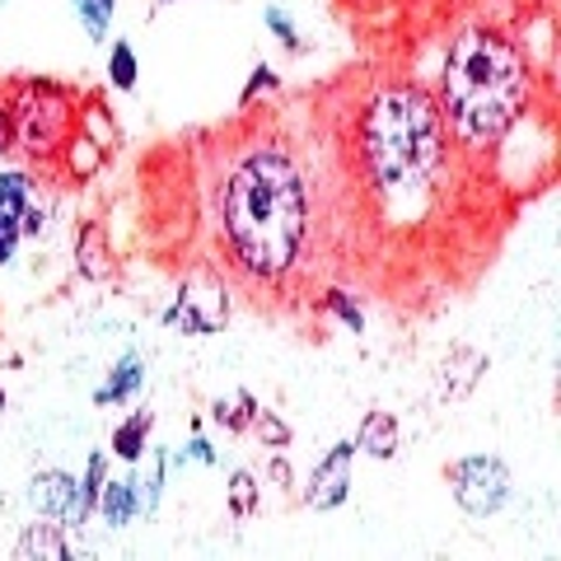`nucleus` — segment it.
Wrapping results in <instances>:
<instances>
[{
	"label": "nucleus",
	"mask_w": 561,
	"mask_h": 561,
	"mask_svg": "<svg viewBox=\"0 0 561 561\" xmlns=\"http://www.w3.org/2000/svg\"><path fill=\"white\" fill-rule=\"evenodd\" d=\"M210 225L234 280L253 290L286 286L323 239V187L286 131L225 140L210 169Z\"/></svg>",
	"instance_id": "1"
},
{
	"label": "nucleus",
	"mask_w": 561,
	"mask_h": 561,
	"mask_svg": "<svg viewBox=\"0 0 561 561\" xmlns=\"http://www.w3.org/2000/svg\"><path fill=\"white\" fill-rule=\"evenodd\" d=\"M342 140L346 179L379 216H398L426 202L449 160L440 103L416 80H389L365 94Z\"/></svg>",
	"instance_id": "2"
},
{
	"label": "nucleus",
	"mask_w": 561,
	"mask_h": 561,
	"mask_svg": "<svg viewBox=\"0 0 561 561\" xmlns=\"http://www.w3.org/2000/svg\"><path fill=\"white\" fill-rule=\"evenodd\" d=\"M440 117L463 150H496L529 108V61L496 28H463L445 51Z\"/></svg>",
	"instance_id": "3"
},
{
	"label": "nucleus",
	"mask_w": 561,
	"mask_h": 561,
	"mask_svg": "<svg viewBox=\"0 0 561 561\" xmlns=\"http://www.w3.org/2000/svg\"><path fill=\"white\" fill-rule=\"evenodd\" d=\"M10 127H14V150H24L33 164L61 160L70 136L80 127V94L66 90L57 80H20L5 99Z\"/></svg>",
	"instance_id": "4"
},
{
	"label": "nucleus",
	"mask_w": 561,
	"mask_h": 561,
	"mask_svg": "<svg viewBox=\"0 0 561 561\" xmlns=\"http://www.w3.org/2000/svg\"><path fill=\"white\" fill-rule=\"evenodd\" d=\"M449 486H454V501H459L472 519L496 515L501 505L511 501V472H505L501 459H491V454L459 459L449 468Z\"/></svg>",
	"instance_id": "5"
},
{
	"label": "nucleus",
	"mask_w": 561,
	"mask_h": 561,
	"mask_svg": "<svg viewBox=\"0 0 561 561\" xmlns=\"http://www.w3.org/2000/svg\"><path fill=\"white\" fill-rule=\"evenodd\" d=\"M33 505H38V515L57 519L61 529H70V524H84L94 511L84 505V491H80V478H70V472H38L33 478Z\"/></svg>",
	"instance_id": "6"
},
{
	"label": "nucleus",
	"mask_w": 561,
	"mask_h": 561,
	"mask_svg": "<svg viewBox=\"0 0 561 561\" xmlns=\"http://www.w3.org/2000/svg\"><path fill=\"white\" fill-rule=\"evenodd\" d=\"M351 454H356V445H332L328 459L313 468L309 491H305V505H309V511H337V505L346 501V486H351Z\"/></svg>",
	"instance_id": "7"
},
{
	"label": "nucleus",
	"mask_w": 561,
	"mask_h": 561,
	"mask_svg": "<svg viewBox=\"0 0 561 561\" xmlns=\"http://www.w3.org/2000/svg\"><path fill=\"white\" fill-rule=\"evenodd\" d=\"M33 192V179L20 169H10V173H0V267L14 257V249H20V220H24V206L33 202L28 197Z\"/></svg>",
	"instance_id": "8"
},
{
	"label": "nucleus",
	"mask_w": 561,
	"mask_h": 561,
	"mask_svg": "<svg viewBox=\"0 0 561 561\" xmlns=\"http://www.w3.org/2000/svg\"><path fill=\"white\" fill-rule=\"evenodd\" d=\"M94 511H99V519L108 524V529H127V524L136 519V511H140L136 482L131 478H103Z\"/></svg>",
	"instance_id": "9"
},
{
	"label": "nucleus",
	"mask_w": 561,
	"mask_h": 561,
	"mask_svg": "<svg viewBox=\"0 0 561 561\" xmlns=\"http://www.w3.org/2000/svg\"><path fill=\"white\" fill-rule=\"evenodd\" d=\"M14 557H20V561H33V557H38V561H66L70 557V542L61 534V524L43 515L38 524H28L20 542H14Z\"/></svg>",
	"instance_id": "10"
},
{
	"label": "nucleus",
	"mask_w": 561,
	"mask_h": 561,
	"mask_svg": "<svg viewBox=\"0 0 561 561\" xmlns=\"http://www.w3.org/2000/svg\"><path fill=\"white\" fill-rule=\"evenodd\" d=\"M356 449H365L370 459H393L398 454V421L393 412H370L360 421V435H356Z\"/></svg>",
	"instance_id": "11"
},
{
	"label": "nucleus",
	"mask_w": 561,
	"mask_h": 561,
	"mask_svg": "<svg viewBox=\"0 0 561 561\" xmlns=\"http://www.w3.org/2000/svg\"><path fill=\"white\" fill-rule=\"evenodd\" d=\"M140 379H146V360L140 356H122L117 365H113V375H108V383L94 393V402L99 408H108V402H127L136 389H140Z\"/></svg>",
	"instance_id": "12"
},
{
	"label": "nucleus",
	"mask_w": 561,
	"mask_h": 561,
	"mask_svg": "<svg viewBox=\"0 0 561 561\" xmlns=\"http://www.w3.org/2000/svg\"><path fill=\"white\" fill-rule=\"evenodd\" d=\"M150 426H154V416L150 412H136V416H127L113 431V454H117L122 463H136L140 459V449H146V440H150Z\"/></svg>",
	"instance_id": "13"
},
{
	"label": "nucleus",
	"mask_w": 561,
	"mask_h": 561,
	"mask_svg": "<svg viewBox=\"0 0 561 561\" xmlns=\"http://www.w3.org/2000/svg\"><path fill=\"white\" fill-rule=\"evenodd\" d=\"M103 243H108V239H103V225H84V234H80V243H76V262H80V272L84 276H90V280H103V276H108L113 267H108V253H103Z\"/></svg>",
	"instance_id": "14"
},
{
	"label": "nucleus",
	"mask_w": 561,
	"mask_h": 561,
	"mask_svg": "<svg viewBox=\"0 0 561 561\" xmlns=\"http://www.w3.org/2000/svg\"><path fill=\"white\" fill-rule=\"evenodd\" d=\"M70 5H76L84 33H90L94 43L108 38V24H113V14H117V0H70Z\"/></svg>",
	"instance_id": "15"
},
{
	"label": "nucleus",
	"mask_w": 561,
	"mask_h": 561,
	"mask_svg": "<svg viewBox=\"0 0 561 561\" xmlns=\"http://www.w3.org/2000/svg\"><path fill=\"white\" fill-rule=\"evenodd\" d=\"M257 501H262L257 478L239 468L234 478H230V515H234V519H253V515H257Z\"/></svg>",
	"instance_id": "16"
},
{
	"label": "nucleus",
	"mask_w": 561,
	"mask_h": 561,
	"mask_svg": "<svg viewBox=\"0 0 561 561\" xmlns=\"http://www.w3.org/2000/svg\"><path fill=\"white\" fill-rule=\"evenodd\" d=\"M253 412H257V402H253V393H234L230 402H216V421L225 431H249L253 426Z\"/></svg>",
	"instance_id": "17"
},
{
	"label": "nucleus",
	"mask_w": 561,
	"mask_h": 561,
	"mask_svg": "<svg viewBox=\"0 0 561 561\" xmlns=\"http://www.w3.org/2000/svg\"><path fill=\"white\" fill-rule=\"evenodd\" d=\"M136 76H140V61L131 43H113V57H108V80L117 84V90H136Z\"/></svg>",
	"instance_id": "18"
},
{
	"label": "nucleus",
	"mask_w": 561,
	"mask_h": 561,
	"mask_svg": "<svg viewBox=\"0 0 561 561\" xmlns=\"http://www.w3.org/2000/svg\"><path fill=\"white\" fill-rule=\"evenodd\" d=\"M328 313H332V319H342L346 332H356V337L365 332V313L356 309V300H351L346 290H328Z\"/></svg>",
	"instance_id": "19"
},
{
	"label": "nucleus",
	"mask_w": 561,
	"mask_h": 561,
	"mask_svg": "<svg viewBox=\"0 0 561 561\" xmlns=\"http://www.w3.org/2000/svg\"><path fill=\"white\" fill-rule=\"evenodd\" d=\"M253 431L262 435V440H267L272 449H280V445H286L290 440V431H286V421H276V412H253Z\"/></svg>",
	"instance_id": "20"
},
{
	"label": "nucleus",
	"mask_w": 561,
	"mask_h": 561,
	"mask_svg": "<svg viewBox=\"0 0 561 561\" xmlns=\"http://www.w3.org/2000/svg\"><path fill=\"white\" fill-rule=\"evenodd\" d=\"M276 84H280V80H276V70H272V66H253V80H249V90L239 94V103L249 108V103H253L262 90H276Z\"/></svg>",
	"instance_id": "21"
},
{
	"label": "nucleus",
	"mask_w": 561,
	"mask_h": 561,
	"mask_svg": "<svg viewBox=\"0 0 561 561\" xmlns=\"http://www.w3.org/2000/svg\"><path fill=\"white\" fill-rule=\"evenodd\" d=\"M262 20H267V28H272V33H276V38H280V43H286L290 51H295V47H300V33H295V24H290V20H286V14H280V10H267V14H262Z\"/></svg>",
	"instance_id": "22"
},
{
	"label": "nucleus",
	"mask_w": 561,
	"mask_h": 561,
	"mask_svg": "<svg viewBox=\"0 0 561 561\" xmlns=\"http://www.w3.org/2000/svg\"><path fill=\"white\" fill-rule=\"evenodd\" d=\"M43 230H47V206H33V202H28V206H24V220H20V234H24V239H38Z\"/></svg>",
	"instance_id": "23"
},
{
	"label": "nucleus",
	"mask_w": 561,
	"mask_h": 561,
	"mask_svg": "<svg viewBox=\"0 0 561 561\" xmlns=\"http://www.w3.org/2000/svg\"><path fill=\"white\" fill-rule=\"evenodd\" d=\"M14 150V127H10V108L0 103V154H10Z\"/></svg>",
	"instance_id": "24"
},
{
	"label": "nucleus",
	"mask_w": 561,
	"mask_h": 561,
	"mask_svg": "<svg viewBox=\"0 0 561 561\" xmlns=\"http://www.w3.org/2000/svg\"><path fill=\"white\" fill-rule=\"evenodd\" d=\"M183 459H197V463H216V454H210V445H206V440H192V445L183 449Z\"/></svg>",
	"instance_id": "25"
},
{
	"label": "nucleus",
	"mask_w": 561,
	"mask_h": 561,
	"mask_svg": "<svg viewBox=\"0 0 561 561\" xmlns=\"http://www.w3.org/2000/svg\"><path fill=\"white\" fill-rule=\"evenodd\" d=\"M0 412H5V389H0Z\"/></svg>",
	"instance_id": "26"
}]
</instances>
